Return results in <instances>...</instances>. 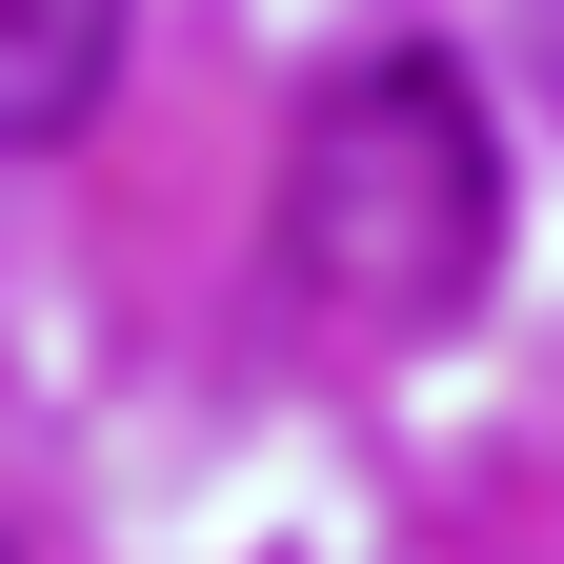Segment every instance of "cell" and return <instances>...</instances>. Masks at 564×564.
Segmentation results:
<instances>
[{
    "label": "cell",
    "mask_w": 564,
    "mask_h": 564,
    "mask_svg": "<svg viewBox=\"0 0 564 564\" xmlns=\"http://www.w3.org/2000/svg\"><path fill=\"white\" fill-rule=\"evenodd\" d=\"M484 262H505V162H484V101L444 82V41L323 61L303 141H282V282L323 323H444Z\"/></svg>",
    "instance_id": "6da1fadb"
},
{
    "label": "cell",
    "mask_w": 564,
    "mask_h": 564,
    "mask_svg": "<svg viewBox=\"0 0 564 564\" xmlns=\"http://www.w3.org/2000/svg\"><path fill=\"white\" fill-rule=\"evenodd\" d=\"M101 82H121V0H0V141L21 162H61L101 121Z\"/></svg>",
    "instance_id": "7a4b0ae2"
}]
</instances>
